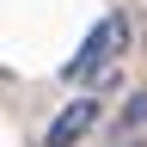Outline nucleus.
<instances>
[{"label":"nucleus","mask_w":147,"mask_h":147,"mask_svg":"<svg viewBox=\"0 0 147 147\" xmlns=\"http://www.w3.org/2000/svg\"><path fill=\"white\" fill-rule=\"evenodd\" d=\"M123 55H129V12H104L98 25L86 31V43L74 49V61H67L61 74H67L74 86H92V80H104Z\"/></svg>","instance_id":"obj_1"},{"label":"nucleus","mask_w":147,"mask_h":147,"mask_svg":"<svg viewBox=\"0 0 147 147\" xmlns=\"http://www.w3.org/2000/svg\"><path fill=\"white\" fill-rule=\"evenodd\" d=\"M98 110H104V104H98V92H80L74 104L55 110V123L43 129V147H80L92 129H98Z\"/></svg>","instance_id":"obj_2"},{"label":"nucleus","mask_w":147,"mask_h":147,"mask_svg":"<svg viewBox=\"0 0 147 147\" xmlns=\"http://www.w3.org/2000/svg\"><path fill=\"white\" fill-rule=\"evenodd\" d=\"M141 129H147V92H129V98H123V117H117L110 135H117V147H123V141H135Z\"/></svg>","instance_id":"obj_3"},{"label":"nucleus","mask_w":147,"mask_h":147,"mask_svg":"<svg viewBox=\"0 0 147 147\" xmlns=\"http://www.w3.org/2000/svg\"><path fill=\"white\" fill-rule=\"evenodd\" d=\"M123 147H141V141H123Z\"/></svg>","instance_id":"obj_4"}]
</instances>
